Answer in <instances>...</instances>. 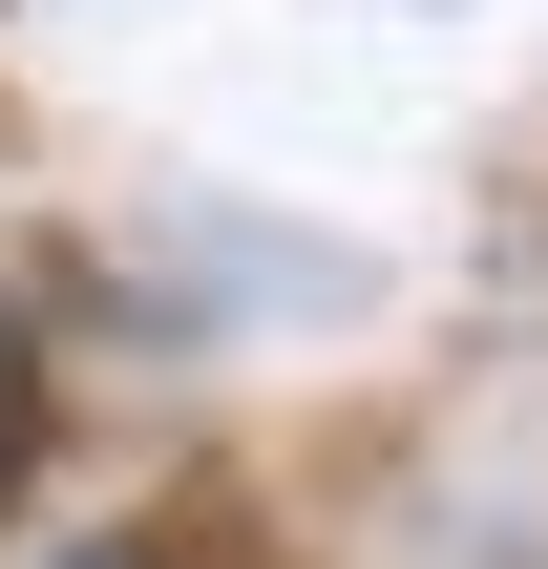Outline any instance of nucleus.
I'll return each instance as SVG.
<instances>
[{"mask_svg":"<svg viewBox=\"0 0 548 569\" xmlns=\"http://www.w3.org/2000/svg\"><path fill=\"white\" fill-rule=\"evenodd\" d=\"M63 569H190V549H169V528H84Z\"/></svg>","mask_w":548,"mask_h":569,"instance_id":"nucleus-1","label":"nucleus"},{"mask_svg":"<svg viewBox=\"0 0 548 569\" xmlns=\"http://www.w3.org/2000/svg\"><path fill=\"white\" fill-rule=\"evenodd\" d=\"M21 422H42V380H21V317H0V465H21Z\"/></svg>","mask_w":548,"mask_h":569,"instance_id":"nucleus-2","label":"nucleus"}]
</instances>
